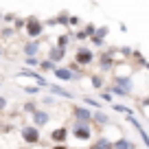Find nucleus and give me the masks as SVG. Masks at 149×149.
I'll use <instances>...</instances> for the list:
<instances>
[{"mask_svg": "<svg viewBox=\"0 0 149 149\" xmlns=\"http://www.w3.org/2000/svg\"><path fill=\"white\" fill-rule=\"evenodd\" d=\"M20 136H22V140L26 145H37L40 140H42L40 127H35V125H24L22 130H20Z\"/></svg>", "mask_w": 149, "mask_h": 149, "instance_id": "obj_1", "label": "nucleus"}, {"mask_svg": "<svg viewBox=\"0 0 149 149\" xmlns=\"http://www.w3.org/2000/svg\"><path fill=\"white\" fill-rule=\"evenodd\" d=\"M72 136H74L77 140H90V138H92V127H90V123L74 121V125H72Z\"/></svg>", "mask_w": 149, "mask_h": 149, "instance_id": "obj_2", "label": "nucleus"}, {"mask_svg": "<svg viewBox=\"0 0 149 149\" xmlns=\"http://www.w3.org/2000/svg\"><path fill=\"white\" fill-rule=\"evenodd\" d=\"M24 26H26V35L31 37V40H37V37L44 33V22H40L37 18H29Z\"/></svg>", "mask_w": 149, "mask_h": 149, "instance_id": "obj_3", "label": "nucleus"}, {"mask_svg": "<svg viewBox=\"0 0 149 149\" xmlns=\"http://www.w3.org/2000/svg\"><path fill=\"white\" fill-rule=\"evenodd\" d=\"M74 61L79 66H90L94 61V53L90 51V48H86V46H79L77 53H74Z\"/></svg>", "mask_w": 149, "mask_h": 149, "instance_id": "obj_4", "label": "nucleus"}, {"mask_svg": "<svg viewBox=\"0 0 149 149\" xmlns=\"http://www.w3.org/2000/svg\"><path fill=\"white\" fill-rule=\"evenodd\" d=\"M92 114H94V112L88 110V107H84V105H72V116H74V121L90 123V121H92Z\"/></svg>", "mask_w": 149, "mask_h": 149, "instance_id": "obj_5", "label": "nucleus"}, {"mask_svg": "<svg viewBox=\"0 0 149 149\" xmlns=\"http://www.w3.org/2000/svg\"><path fill=\"white\" fill-rule=\"evenodd\" d=\"M31 123L35 127H46L48 123H51V114H48L46 110H37L31 114Z\"/></svg>", "mask_w": 149, "mask_h": 149, "instance_id": "obj_6", "label": "nucleus"}, {"mask_svg": "<svg viewBox=\"0 0 149 149\" xmlns=\"http://www.w3.org/2000/svg\"><path fill=\"white\" fill-rule=\"evenodd\" d=\"M112 66H114V51L101 53V57H99V70L107 72V70H112Z\"/></svg>", "mask_w": 149, "mask_h": 149, "instance_id": "obj_7", "label": "nucleus"}, {"mask_svg": "<svg viewBox=\"0 0 149 149\" xmlns=\"http://www.w3.org/2000/svg\"><path fill=\"white\" fill-rule=\"evenodd\" d=\"M127 123H132V127H134V130L138 132V136H140V140H143V143H145V147L149 149V134H147V132H145V127L140 125V121H138V118H136V116H127Z\"/></svg>", "mask_w": 149, "mask_h": 149, "instance_id": "obj_8", "label": "nucleus"}, {"mask_svg": "<svg viewBox=\"0 0 149 149\" xmlns=\"http://www.w3.org/2000/svg\"><path fill=\"white\" fill-rule=\"evenodd\" d=\"M20 77H29V79H33L40 88H48V81L44 79L40 72H35V70H29V68H22V72H20Z\"/></svg>", "mask_w": 149, "mask_h": 149, "instance_id": "obj_9", "label": "nucleus"}, {"mask_svg": "<svg viewBox=\"0 0 149 149\" xmlns=\"http://www.w3.org/2000/svg\"><path fill=\"white\" fill-rule=\"evenodd\" d=\"M66 138H68V127L66 125H61V127H57V130L51 132V140L55 145H66Z\"/></svg>", "mask_w": 149, "mask_h": 149, "instance_id": "obj_10", "label": "nucleus"}, {"mask_svg": "<svg viewBox=\"0 0 149 149\" xmlns=\"http://www.w3.org/2000/svg\"><path fill=\"white\" fill-rule=\"evenodd\" d=\"M53 72H55V77H57V79H61V81H72L74 79V72L68 68V66H57Z\"/></svg>", "mask_w": 149, "mask_h": 149, "instance_id": "obj_11", "label": "nucleus"}, {"mask_svg": "<svg viewBox=\"0 0 149 149\" xmlns=\"http://www.w3.org/2000/svg\"><path fill=\"white\" fill-rule=\"evenodd\" d=\"M22 53H24V57H35L37 53H40V40H31V42H26L22 46Z\"/></svg>", "mask_w": 149, "mask_h": 149, "instance_id": "obj_12", "label": "nucleus"}, {"mask_svg": "<svg viewBox=\"0 0 149 149\" xmlns=\"http://www.w3.org/2000/svg\"><path fill=\"white\" fill-rule=\"evenodd\" d=\"M114 86L123 88L127 94H130V92H132V88H134V81H132V77H116V79H114Z\"/></svg>", "mask_w": 149, "mask_h": 149, "instance_id": "obj_13", "label": "nucleus"}, {"mask_svg": "<svg viewBox=\"0 0 149 149\" xmlns=\"http://www.w3.org/2000/svg\"><path fill=\"white\" fill-rule=\"evenodd\" d=\"M48 92L55 94V97H61V99H72V92H68L66 88H59L55 84H48Z\"/></svg>", "mask_w": 149, "mask_h": 149, "instance_id": "obj_14", "label": "nucleus"}, {"mask_svg": "<svg viewBox=\"0 0 149 149\" xmlns=\"http://www.w3.org/2000/svg\"><path fill=\"white\" fill-rule=\"evenodd\" d=\"M66 57V48H59V46H55V48H51V53H48V59L51 61H55V64H59L61 59Z\"/></svg>", "mask_w": 149, "mask_h": 149, "instance_id": "obj_15", "label": "nucleus"}, {"mask_svg": "<svg viewBox=\"0 0 149 149\" xmlns=\"http://www.w3.org/2000/svg\"><path fill=\"white\" fill-rule=\"evenodd\" d=\"M114 149H136V143L130 138H118L114 140Z\"/></svg>", "mask_w": 149, "mask_h": 149, "instance_id": "obj_16", "label": "nucleus"}, {"mask_svg": "<svg viewBox=\"0 0 149 149\" xmlns=\"http://www.w3.org/2000/svg\"><path fill=\"white\" fill-rule=\"evenodd\" d=\"M92 121L99 123V125H110V116H107V114H103L101 110H97V112L92 114Z\"/></svg>", "mask_w": 149, "mask_h": 149, "instance_id": "obj_17", "label": "nucleus"}, {"mask_svg": "<svg viewBox=\"0 0 149 149\" xmlns=\"http://www.w3.org/2000/svg\"><path fill=\"white\" fill-rule=\"evenodd\" d=\"M112 110H114V112H121V114H125V116H134V110L127 107V105H121V103H114Z\"/></svg>", "mask_w": 149, "mask_h": 149, "instance_id": "obj_18", "label": "nucleus"}, {"mask_svg": "<svg viewBox=\"0 0 149 149\" xmlns=\"http://www.w3.org/2000/svg\"><path fill=\"white\" fill-rule=\"evenodd\" d=\"M55 68H57V64L51 61V59H42V61H40V70H42V72H48V70L53 72Z\"/></svg>", "mask_w": 149, "mask_h": 149, "instance_id": "obj_19", "label": "nucleus"}, {"mask_svg": "<svg viewBox=\"0 0 149 149\" xmlns=\"http://www.w3.org/2000/svg\"><path fill=\"white\" fill-rule=\"evenodd\" d=\"M22 110L26 112V114H33V112H37L40 107H37V103H35V101H26V103H24V107H22Z\"/></svg>", "mask_w": 149, "mask_h": 149, "instance_id": "obj_20", "label": "nucleus"}, {"mask_svg": "<svg viewBox=\"0 0 149 149\" xmlns=\"http://www.w3.org/2000/svg\"><path fill=\"white\" fill-rule=\"evenodd\" d=\"M90 81H92V86H94L97 90L103 88V77H99V74H92V79H90Z\"/></svg>", "mask_w": 149, "mask_h": 149, "instance_id": "obj_21", "label": "nucleus"}, {"mask_svg": "<svg viewBox=\"0 0 149 149\" xmlns=\"http://www.w3.org/2000/svg\"><path fill=\"white\" fill-rule=\"evenodd\" d=\"M84 103H86V105H92V107H97V110H101V103H99L97 101V99H90V97H84Z\"/></svg>", "mask_w": 149, "mask_h": 149, "instance_id": "obj_22", "label": "nucleus"}, {"mask_svg": "<svg viewBox=\"0 0 149 149\" xmlns=\"http://www.w3.org/2000/svg\"><path fill=\"white\" fill-rule=\"evenodd\" d=\"M22 90H24L26 94H37V92H40V86H33V84H31V86H24Z\"/></svg>", "mask_w": 149, "mask_h": 149, "instance_id": "obj_23", "label": "nucleus"}, {"mask_svg": "<svg viewBox=\"0 0 149 149\" xmlns=\"http://www.w3.org/2000/svg\"><path fill=\"white\" fill-rule=\"evenodd\" d=\"M24 64L26 66H37V68H40V59H37V57H24Z\"/></svg>", "mask_w": 149, "mask_h": 149, "instance_id": "obj_24", "label": "nucleus"}, {"mask_svg": "<svg viewBox=\"0 0 149 149\" xmlns=\"http://www.w3.org/2000/svg\"><path fill=\"white\" fill-rule=\"evenodd\" d=\"M99 99H103V101H112V92H110V90H99Z\"/></svg>", "mask_w": 149, "mask_h": 149, "instance_id": "obj_25", "label": "nucleus"}, {"mask_svg": "<svg viewBox=\"0 0 149 149\" xmlns=\"http://www.w3.org/2000/svg\"><path fill=\"white\" fill-rule=\"evenodd\" d=\"M57 46H59V48H66V46H68V37H66V35H61L59 40H57Z\"/></svg>", "mask_w": 149, "mask_h": 149, "instance_id": "obj_26", "label": "nucleus"}, {"mask_svg": "<svg viewBox=\"0 0 149 149\" xmlns=\"http://www.w3.org/2000/svg\"><path fill=\"white\" fill-rule=\"evenodd\" d=\"M7 105H9V101H7L5 97H0V112H5V110H7Z\"/></svg>", "mask_w": 149, "mask_h": 149, "instance_id": "obj_27", "label": "nucleus"}, {"mask_svg": "<svg viewBox=\"0 0 149 149\" xmlns=\"http://www.w3.org/2000/svg\"><path fill=\"white\" fill-rule=\"evenodd\" d=\"M105 35H107V29H105V26H103V29H97V37H101V40H103Z\"/></svg>", "mask_w": 149, "mask_h": 149, "instance_id": "obj_28", "label": "nucleus"}, {"mask_svg": "<svg viewBox=\"0 0 149 149\" xmlns=\"http://www.w3.org/2000/svg\"><path fill=\"white\" fill-rule=\"evenodd\" d=\"M11 35H13V29H9V26L2 29V37H11Z\"/></svg>", "mask_w": 149, "mask_h": 149, "instance_id": "obj_29", "label": "nucleus"}, {"mask_svg": "<svg viewBox=\"0 0 149 149\" xmlns=\"http://www.w3.org/2000/svg\"><path fill=\"white\" fill-rule=\"evenodd\" d=\"M53 103H55L53 97H44V105H53Z\"/></svg>", "mask_w": 149, "mask_h": 149, "instance_id": "obj_30", "label": "nucleus"}, {"mask_svg": "<svg viewBox=\"0 0 149 149\" xmlns=\"http://www.w3.org/2000/svg\"><path fill=\"white\" fill-rule=\"evenodd\" d=\"M53 149H68L66 145H53Z\"/></svg>", "mask_w": 149, "mask_h": 149, "instance_id": "obj_31", "label": "nucleus"}, {"mask_svg": "<svg viewBox=\"0 0 149 149\" xmlns=\"http://www.w3.org/2000/svg\"><path fill=\"white\" fill-rule=\"evenodd\" d=\"M145 68H147V70H149V61H147V64H145Z\"/></svg>", "mask_w": 149, "mask_h": 149, "instance_id": "obj_32", "label": "nucleus"}, {"mask_svg": "<svg viewBox=\"0 0 149 149\" xmlns=\"http://www.w3.org/2000/svg\"><path fill=\"white\" fill-rule=\"evenodd\" d=\"M0 55H2V48H0Z\"/></svg>", "mask_w": 149, "mask_h": 149, "instance_id": "obj_33", "label": "nucleus"}]
</instances>
